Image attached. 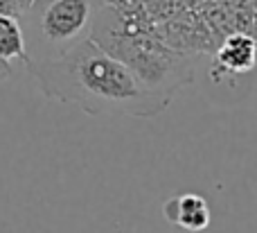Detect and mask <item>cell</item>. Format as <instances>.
I'll list each match as a JSON object with an SVG mask.
<instances>
[{"instance_id": "obj_1", "label": "cell", "mask_w": 257, "mask_h": 233, "mask_svg": "<svg viewBox=\"0 0 257 233\" xmlns=\"http://www.w3.org/2000/svg\"><path fill=\"white\" fill-rule=\"evenodd\" d=\"M45 98L75 104L90 116L154 118L169 100L151 93L113 54L90 36L81 39L54 59L27 63Z\"/></svg>"}, {"instance_id": "obj_2", "label": "cell", "mask_w": 257, "mask_h": 233, "mask_svg": "<svg viewBox=\"0 0 257 233\" xmlns=\"http://www.w3.org/2000/svg\"><path fill=\"white\" fill-rule=\"evenodd\" d=\"M88 36L124 63L145 89L169 102L176 91L194 82L196 54L176 50L158 39L156 23L149 21L145 9L120 14L99 5Z\"/></svg>"}, {"instance_id": "obj_3", "label": "cell", "mask_w": 257, "mask_h": 233, "mask_svg": "<svg viewBox=\"0 0 257 233\" xmlns=\"http://www.w3.org/2000/svg\"><path fill=\"white\" fill-rule=\"evenodd\" d=\"M23 16L30 21L25 36L27 63L54 59L90 34L93 0H34ZM25 63V66H27Z\"/></svg>"}, {"instance_id": "obj_4", "label": "cell", "mask_w": 257, "mask_h": 233, "mask_svg": "<svg viewBox=\"0 0 257 233\" xmlns=\"http://www.w3.org/2000/svg\"><path fill=\"white\" fill-rule=\"evenodd\" d=\"M257 63V41L246 32H230L219 41L214 50V66L212 77L219 75H246L255 68Z\"/></svg>"}, {"instance_id": "obj_5", "label": "cell", "mask_w": 257, "mask_h": 233, "mask_svg": "<svg viewBox=\"0 0 257 233\" xmlns=\"http://www.w3.org/2000/svg\"><path fill=\"white\" fill-rule=\"evenodd\" d=\"M163 215L169 224L183 231H203L212 220L208 199L196 193H181L169 197L163 204Z\"/></svg>"}, {"instance_id": "obj_6", "label": "cell", "mask_w": 257, "mask_h": 233, "mask_svg": "<svg viewBox=\"0 0 257 233\" xmlns=\"http://www.w3.org/2000/svg\"><path fill=\"white\" fill-rule=\"evenodd\" d=\"M0 59L3 61H18L27 63V48H25V32H23L21 18L0 14Z\"/></svg>"}, {"instance_id": "obj_7", "label": "cell", "mask_w": 257, "mask_h": 233, "mask_svg": "<svg viewBox=\"0 0 257 233\" xmlns=\"http://www.w3.org/2000/svg\"><path fill=\"white\" fill-rule=\"evenodd\" d=\"M102 5L115 9L120 14H131V12L142 9V0H102Z\"/></svg>"}, {"instance_id": "obj_8", "label": "cell", "mask_w": 257, "mask_h": 233, "mask_svg": "<svg viewBox=\"0 0 257 233\" xmlns=\"http://www.w3.org/2000/svg\"><path fill=\"white\" fill-rule=\"evenodd\" d=\"M9 75H12V66H9L7 61H3V59H0V82L7 80Z\"/></svg>"}, {"instance_id": "obj_9", "label": "cell", "mask_w": 257, "mask_h": 233, "mask_svg": "<svg viewBox=\"0 0 257 233\" xmlns=\"http://www.w3.org/2000/svg\"><path fill=\"white\" fill-rule=\"evenodd\" d=\"M250 36L257 41V0H253V25H250Z\"/></svg>"}]
</instances>
